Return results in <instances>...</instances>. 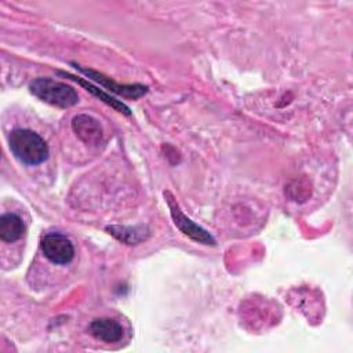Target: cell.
I'll return each instance as SVG.
<instances>
[{
	"mask_svg": "<svg viewBox=\"0 0 353 353\" xmlns=\"http://www.w3.org/2000/svg\"><path fill=\"white\" fill-rule=\"evenodd\" d=\"M59 74H63V76H68L69 79H72V80H74L76 83H79V84H81L87 91H90V92H92L95 97H98L101 101H103L106 105H109V106H112L114 110H117V112H120V113H124V114H130V109L121 102V101H119V99H114L113 97H110V95H108L106 92H103L101 88H98V87H95V85H92L91 83H88V81H85V80H83V79H79V77H76V76H73V74H70V73H63V72H59Z\"/></svg>",
	"mask_w": 353,
	"mask_h": 353,
	"instance_id": "30bf717a",
	"label": "cell"
},
{
	"mask_svg": "<svg viewBox=\"0 0 353 353\" xmlns=\"http://www.w3.org/2000/svg\"><path fill=\"white\" fill-rule=\"evenodd\" d=\"M74 134L87 145H98L102 141V127L97 119L88 114H77L72 120Z\"/></svg>",
	"mask_w": 353,
	"mask_h": 353,
	"instance_id": "8992f818",
	"label": "cell"
},
{
	"mask_svg": "<svg viewBox=\"0 0 353 353\" xmlns=\"http://www.w3.org/2000/svg\"><path fill=\"white\" fill-rule=\"evenodd\" d=\"M106 230L119 241L130 245L139 244L149 234L148 229L143 226H108Z\"/></svg>",
	"mask_w": 353,
	"mask_h": 353,
	"instance_id": "9c48e42d",
	"label": "cell"
},
{
	"mask_svg": "<svg viewBox=\"0 0 353 353\" xmlns=\"http://www.w3.org/2000/svg\"><path fill=\"white\" fill-rule=\"evenodd\" d=\"M29 90L40 101L62 109L70 108L79 102V95L73 87L47 77L34 79Z\"/></svg>",
	"mask_w": 353,
	"mask_h": 353,
	"instance_id": "7a4b0ae2",
	"label": "cell"
},
{
	"mask_svg": "<svg viewBox=\"0 0 353 353\" xmlns=\"http://www.w3.org/2000/svg\"><path fill=\"white\" fill-rule=\"evenodd\" d=\"M164 197L167 200L172 221L175 223V226L188 237H190L192 240L201 243V244H215V239L201 226H199L197 223H194L190 218H188L182 210L179 208L176 200L174 199V196L170 192L164 193Z\"/></svg>",
	"mask_w": 353,
	"mask_h": 353,
	"instance_id": "3957f363",
	"label": "cell"
},
{
	"mask_svg": "<svg viewBox=\"0 0 353 353\" xmlns=\"http://www.w3.org/2000/svg\"><path fill=\"white\" fill-rule=\"evenodd\" d=\"M25 233L22 219L12 212H7L0 218V239L4 243H14Z\"/></svg>",
	"mask_w": 353,
	"mask_h": 353,
	"instance_id": "ba28073f",
	"label": "cell"
},
{
	"mask_svg": "<svg viewBox=\"0 0 353 353\" xmlns=\"http://www.w3.org/2000/svg\"><path fill=\"white\" fill-rule=\"evenodd\" d=\"M88 332L102 342H119L123 338V327L112 319H95L88 325Z\"/></svg>",
	"mask_w": 353,
	"mask_h": 353,
	"instance_id": "52a82bcc",
	"label": "cell"
},
{
	"mask_svg": "<svg viewBox=\"0 0 353 353\" xmlns=\"http://www.w3.org/2000/svg\"><path fill=\"white\" fill-rule=\"evenodd\" d=\"M74 68L81 72L83 74L87 76V79H91L94 81H97L98 84L103 85L105 88L124 97V98H130V99H137L139 97H142L146 91H148V87L146 85H142V84H117L114 83L110 77L97 72V70H92V69H87V68H83L80 65H74Z\"/></svg>",
	"mask_w": 353,
	"mask_h": 353,
	"instance_id": "5b68a950",
	"label": "cell"
},
{
	"mask_svg": "<svg viewBox=\"0 0 353 353\" xmlns=\"http://www.w3.org/2000/svg\"><path fill=\"white\" fill-rule=\"evenodd\" d=\"M8 145L14 157L26 165H37L46 161L50 153L46 141L28 128L12 130L8 137Z\"/></svg>",
	"mask_w": 353,
	"mask_h": 353,
	"instance_id": "6da1fadb",
	"label": "cell"
},
{
	"mask_svg": "<svg viewBox=\"0 0 353 353\" xmlns=\"http://www.w3.org/2000/svg\"><path fill=\"white\" fill-rule=\"evenodd\" d=\"M44 256L55 265H66L74 256L72 241L59 233H50L41 239L40 243Z\"/></svg>",
	"mask_w": 353,
	"mask_h": 353,
	"instance_id": "277c9868",
	"label": "cell"
}]
</instances>
